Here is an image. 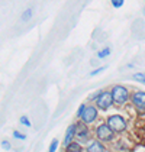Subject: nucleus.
Instances as JSON below:
<instances>
[{"label": "nucleus", "instance_id": "5", "mask_svg": "<svg viewBox=\"0 0 145 152\" xmlns=\"http://www.w3.org/2000/svg\"><path fill=\"white\" fill-rule=\"evenodd\" d=\"M132 104L139 112H145V93L144 91H135L132 94Z\"/></svg>", "mask_w": 145, "mask_h": 152}, {"label": "nucleus", "instance_id": "8", "mask_svg": "<svg viewBox=\"0 0 145 152\" xmlns=\"http://www.w3.org/2000/svg\"><path fill=\"white\" fill-rule=\"evenodd\" d=\"M86 151L87 152H105V146H103V143L100 140H93V142L89 143V146H87Z\"/></svg>", "mask_w": 145, "mask_h": 152}, {"label": "nucleus", "instance_id": "19", "mask_svg": "<svg viewBox=\"0 0 145 152\" xmlns=\"http://www.w3.org/2000/svg\"><path fill=\"white\" fill-rule=\"evenodd\" d=\"M112 4H113L115 7H122V6H123V1H122V0H113Z\"/></svg>", "mask_w": 145, "mask_h": 152}, {"label": "nucleus", "instance_id": "18", "mask_svg": "<svg viewBox=\"0 0 145 152\" xmlns=\"http://www.w3.org/2000/svg\"><path fill=\"white\" fill-rule=\"evenodd\" d=\"M105 70H106V67H99L97 70L92 71V72H90V75H97V74H100L102 71H105Z\"/></svg>", "mask_w": 145, "mask_h": 152}, {"label": "nucleus", "instance_id": "20", "mask_svg": "<svg viewBox=\"0 0 145 152\" xmlns=\"http://www.w3.org/2000/svg\"><path fill=\"white\" fill-rule=\"evenodd\" d=\"M1 146H3L4 149H10V148H12V146H10V143H9L7 140H3V142H1Z\"/></svg>", "mask_w": 145, "mask_h": 152}, {"label": "nucleus", "instance_id": "14", "mask_svg": "<svg viewBox=\"0 0 145 152\" xmlns=\"http://www.w3.org/2000/svg\"><path fill=\"white\" fill-rule=\"evenodd\" d=\"M31 16H32V9H26V10H25V13L22 15V20H23V22H26V20H28Z\"/></svg>", "mask_w": 145, "mask_h": 152}, {"label": "nucleus", "instance_id": "1", "mask_svg": "<svg viewBox=\"0 0 145 152\" xmlns=\"http://www.w3.org/2000/svg\"><path fill=\"white\" fill-rule=\"evenodd\" d=\"M106 125L113 130V133L115 132L116 133H121V132H123L126 129V122H125V119L121 115H112V116H109Z\"/></svg>", "mask_w": 145, "mask_h": 152}, {"label": "nucleus", "instance_id": "4", "mask_svg": "<svg viewBox=\"0 0 145 152\" xmlns=\"http://www.w3.org/2000/svg\"><path fill=\"white\" fill-rule=\"evenodd\" d=\"M96 136L99 138L100 142H110L113 139V130L109 128L106 123H102L96 129Z\"/></svg>", "mask_w": 145, "mask_h": 152}, {"label": "nucleus", "instance_id": "9", "mask_svg": "<svg viewBox=\"0 0 145 152\" xmlns=\"http://www.w3.org/2000/svg\"><path fill=\"white\" fill-rule=\"evenodd\" d=\"M75 129H77V125H71L70 128L67 129V133H65V139H64V145L68 146L72 142L74 136H75Z\"/></svg>", "mask_w": 145, "mask_h": 152}, {"label": "nucleus", "instance_id": "7", "mask_svg": "<svg viewBox=\"0 0 145 152\" xmlns=\"http://www.w3.org/2000/svg\"><path fill=\"white\" fill-rule=\"evenodd\" d=\"M75 136H77V139L80 140V142H87L89 138H90V133H89V129L86 126L84 122H81V123H78L77 125V129H75Z\"/></svg>", "mask_w": 145, "mask_h": 152}, {"label": "nucleus", "instance_id": "2", "mask_svg": "<svg viewBox=\"0 0 145 152\" xmlns=\"http://www.w3.org/2000/svg\"><path fill=\"white\" fill-rule=\"evenodd\" d=\"M110 93H112V97H113V103H116V104H125L129 99V93L123 86H115Z\"/></svg>", "mask_w": 145, "mask_h": 152}, {"label": "nucleus", "instance_id": "12", "mask_svg": "<svg viewBox=\"0 0 145 152\" xmlns=\"http://www.w3.org/2000/svg\"><path fill=\"white\" fill-rule=\"evenodd\" d=\"M132 78H133V80H136V81L144 83V84H145V74H142V72H136V74H133Z\"/></svg>", "mask_w": 145, "mask_h": 152}, {"label": "nucleus", "instance_id": "13", "mask_svg": "<svg viewBox=\"0 0 145 152\" xmlns=\"http://www.w3.org/2000/svg\"><path fill=\"white\" fill-rule=\"evenodd\" d=\"M57 149H58V139H54L49 145L48 152H57Z\"/></svg>", "mask_w": 145, "mask_h": 152}, {"label": "nucleus", "instance_id": "15", "mask_svg": "<svg viewBox=\"0 0 145 152\" xmlns=\"http://www.w3.org/2000/svg\"><path fill=\"white\" fill-rule=\"evenodd\" d=\"M13 136H15L16 139H21V140L26 139V135H23V133H21V132H18V130H15V132H13Z\"/></svg>", "mask_w": 145, "mask_h": 152}, {"label": "nucleus", "instance_id": "10", "mask_svg": "<svg viewBox=\"0 0 145 152\" xmlns=\"http://www.w3.org/2000/svg\"><path fill=\"white\" fill-rule=\"evenodd\" d=\"M65 152H83V148L78 142H71L68 146H65Z\"/></svg>", "mask_w": 145, "mask_h": 152}, {"label": "nucleus", "instance_id": "3", "mask_svg": "<svg viewBox=\"0 0 145 152\" xmlns=\"http://www.w3.org/2000/svg\"><path fill=\"white\" fill-rule=\"evenodd\" d=\"M112 104H113V97L110 91H103L96 97V106L100 110H108Z\"/></svg>", "mask_w": 145, "mask_h": 152}, {"label": "nucleus", "instance_id": "16", "mask_svg": "<svg viewBox=\"0 0 145 152\" xmlns=\"http://www.w3.org/2000/svg\"><path fill=\"white\" fill-rule=\"evenodd\" d=\"M21 123H22V125H25V126H28V128H31V122H29V119H28L26 116L21 117Z\"/></svg>", "mask_w": 145, "mask_h": 152}, {"label": "nucleus", "instance_id": "11", "mask_svg": "<svg viewBox=\"0 0 145 152\" xmlns=\"http://www.w3.org/2000/svg\"><path fill=\"white\" fill-rule=\"evenodd\" d=\"M109 54H110V48H105V49H102V51H99V52H97V58L103 59L105 57H108Z\"/></svg>", "mask_w": 145, "mask_h": 152}, {"label": "nucleus", "instance_id": "17", "mask_svg": "<svg viewBox=\"0 0 145 152\" xmlns=\"http://www.w3.org/2000/svg\"><path fill=\"white\" fill-rule=\"evenodd\" d=\"M86 107H87V106H86V104H81V106H80V107H78V112H77V116H78V117H81V116H83V113H84Z\"/></svg>", "mask_w": 145, "mask_h": 152}, {"label": "nucleus", "instance_id": "6", "mask_svg": "<svg viewBox=\"0 0 145 152\" xmlns=\"http://www.w3.org/2000/svg\"><path fill=\"white\" fill-rule=\"evenodd\" d=\"M81 119H83V122H84L86 125H87V123H93L97 119V109L93 107V106H87L84 113H83V116H81Z\"/></svg>", "mask_w": 145, "mask_h": 152}]
</instances>
